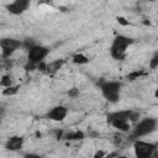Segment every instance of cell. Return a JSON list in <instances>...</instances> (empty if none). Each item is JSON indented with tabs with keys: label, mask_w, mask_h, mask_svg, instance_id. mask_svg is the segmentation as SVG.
<instances>
[{
	"label": "cell",
	"mask_w": 158,
	"mask_h": 158,
	"mask_svg": "<svg viewBox=\"0 0 158 158\" xmlns=\"http://www.w3.org/2000/svg\"><path fill=\"white\" fill-rule=\"evenodd\" d=\"M133 40L127 37V36H123V35H118L114 38L111 46H110V54L114 59H117V60H121L125 58L126 56V51L127 48L132 44Z\"/></svg>",
	"instance_id": "cell-1"
},
{
	"label": "cell",
	"mask_w": 158,
	"mask_h": 158,
	"mask_svg": "<svg viewBox=\"0 0 158 158\" xmlns=\"http://www.w3.org/2000/svg\"><path fill=\"white\" fill-rule=\"evenodd\" d=\"M157 120L153 118V117H146L143 120H141L136 126L135 128L132 130L131 135H130V138L132 141H136V139H139L144 136H148L151 135L153 131H156L157 128Z\"/></svg>",
	"instance_id": "cell-2"
},
{
	"label": "cell",
	"mask_w": 158,
	"mask_h": 158,
	"mask_svg": "<svg viewBox=\"0 0 158 158\" xmlns=\"http://www.w3.org/2000/svg\"><path fill=\"white\" fill-rule=\"evenodd\" d=\"M121 88H122V84L120 81H115V80L105 81V83H101L100 84V90H101L102 96L109 102H112V104H115V102L118 101Z\"/></svg>",
	"instance_id": "cell-3"
},
{
	"label": "cell",
	"mask_w": 158,
	"mask_h": 158,
	"mask_svg": "<svg viewBox=\"0 0 158 158\" xmlns=\"http://www.w3.org/2000/svg\"><path fill=\"white\" fill-rule=\"evenodd\" d=\"M157 144L146 142L142 139H136L133 141V151L136 158H152L153 153L157 151Z\"/></svg>",
	"instance_id": "cell-4"
},
{
	"label": "cell",
	"mask_w": 158,
	"mask_h": 158,
	"mask_svg": "<svg viewBox=\"0 0 158 158\" xmlns=\"http://www.w3.org/2000/svg\"><path fill=\"white\" fill-rule=\"evenodd\" d=\"M49 54V48L47 47H43V46H36L33 47L32 49L28 51V54H27V62L35 64L36 67L38 64H41L42 62H44V58Z\"/></svg>",
	"instance_id": "cell-5"
},
{
	"label": "cell",
	"mask_w": 158,
	"mask_h": 158,
	"mask_svg": "<svg viewBox=\"0 0 158 158\" xmlns=\"http://www.w3.org/2000/svg\"><path fill=\"white\" fill-rule=\"evenodd\" d=\"M0 46H1L2 58L7 59L14 54V52L16 49L22 47V42L20 40H15V38H2L0 41Z\"/></svg>",
	"instance_id": "cell-6"
},
{
	"label": "cell",
	"mask_w": 158,
	"mask_h": 158,
	"mask_svg": "<svg viewBox=\"0 0 158 158\" xmlns=\"http://www.w3.org/2000/svg\"><path fill=\"white\" fill-rule=\"evenodd\" d=\"M68 115V109L63 105H57L54 107H52L48 114H47V118L52 120V121H56V122H60L63 121Z\"/></svg>",
	"instance_id": "cell-7"
},
{
	"label": "cell",
	"mask_w": 158,
	"mask_h": 158,
	"mask_svg": "<svg viewBox=\"0 0 158 158\" xmlns=\"http://www.w3.org/2000/svg\"><path fill=\"white\" fill-rule=\"evenodd\" d=\"M28 6H30V1H27V0H16V1L9 4L6 6V9L12 15H21L22 12H25L27 10Z\"/></svg>",
	"instance_id": "cell-8"
},
{
	"label": "cell",
	"mask_w": 158,
	"mask_h": 158,
	"mask_svg": "<svg viewBox=\"0 0 158 158\" xmlns=\"http://www.w3.org/2000/svg\"><path fill=\"white\" fill-rule=\"evenodd\" d=\"M131 115H132V110H120V111L107 114L106 118H107V122H111V121H128L130 122Z\"/></svg>",
	"instance_id": "cell-9"
},
{
	"label": "cell",
	"mask_w": 158,
	"mask_h": 158,
	"mask_svg": "<svg viewBox=\"0 0 158 158\" xmlns=\"http://www.w3.org/2000/svg\"><path fill=\"white\" fill-rule=\"evenodd\" d=\"M23 137L21 136H11L10 138H7L6 143H5V148L11 151V152H16V151H20L23 146Z\"/></svg>",
	"instance_id": "cell-10"
},
{
	"label": "cell",
	"mask_w": 158,
	"mask_h": 158,
	"mask_svg": "<svg viewBox=\"0 0 158 158\" xmlns=\"http://www.w3.org/2000/svg\"><path fill=\"white\" fill-rule=\"evenodd\" d=\"M63 63H64L63 59H56V60H53V62L47 63V68H46V73H44V74H47V75H53V74H56V73L62 68Z\"/></svg>",
	"instance_id": "cell-11"
},
{
	"label": "cell",
	"mask_w": 158,
	"mask_h": 158,
	"mask_svg": "<svg viewBox=\"0 0 158 158\" xmlns=\"http://www.w3.org/2000/svg\"><path fill=\"white\" fill-rule=\"evenodd\" d=\"M84 137H85V133L80 130L64 132V135H63V139H65V141H80Z\"/></svg>",
	"instance_id": "cell-12"
},
{
	"label": "cell",
	"mask_w": 158,
	"mask_h": 158,
	"mask_svg": "<svg viewBox=\"0 0 158 158\" xmlns=\"http://www.w3.org/2000/svg\"><path fill=\"white\" fill-rule=\"evenodd\" d=\"M109 123L112 127L117 128L118 132H128L130 131V122L128 121H111Z\"/></svg>",
	"instance_id": "cell-13"
},
{
	"label": "cell",
	"mask_w": 158,
	"mask_h": 158,
	"mask_svg": "<svg viewBox=\"0 0 158 158\" xmlns=\"http://www.w3.org/2000/svg\"><path fill=\"white\" fill-rule=\"evenodd\" d=\"M72 60L74 64H79V65H84V64H88L89 63V58L83 54V53H75L73 57H72Z\"/></svg>",
	"instance_id": "cell-14"
},
{
	"label": "cell",
	"mask_w": 158,
	"mask_h": 158,
	"mask_svg": "<svg viewBox=\"0 0 158 158\" xmlns=\"http://www.w3.org/2000/svg\"><path fill=\"white\" fill-rule=\"evenodd\" d=\"M118 154H116V152H111V153H106L105 151H98L91 158H116Z\"/></svg>",
	"instance_id": "cell-15"
},
{
	"label": "cell",
	"mask_w": 158,
	"mask_h": 158,
	"mask_svg": "<svg viewBox=\"0 0 158 158\" xmlns=\"http://www.w3.org/2000/svg\"><path fill=\"white\" fill-rule=\"evenodd\" d=\"M112 142H114L115 146H122V144L126 142V137H125L121 132L115 133V135L112 136Z\"/></svg>",
	"instance_id": "cell-16"
},
{
	"label": "cell",
	"mask_w": 158,
	"mask_h": 158,
	"mask_svg": "<svg viewBox=\"0 0 158 158\" xmlns=\"http://www.w3.org/2000/svg\"><path fill=\"white\" fill-rule=\"evenodd\" d=\"M0 84H1V86L5 88V89L12 86V77H11L10 74H5V75L2 77V79H1Z\"/></svg>",
	"instance_id": "cell-17"
},
{
	"label": "cell",
	"mask_w": 158,
	"mask_h": 158,
	"mask_svg": "<svg viewBox=\"0 0 158 158\" xmlns=\"http://www.w3.org/2000/svg\"><path fill=\"white\" fill-rule=\"evenodd\" d=\"M143 75H146V73L143 72V70H133V72H131L128 75H127V79L130 80V81H133V80H136V79H138L139 77H143Z\"/></svg>",
	"instance_id": "cell-18"
},
{
	"label": "cell",
	"mask_w": 158,
	"mask_h": 158,
	"mask_svg": "<svg viewBox=\"0 0 158 158\" xmlns=\"http://www.w3.org/2000/svg\"><path fill=\"white\" fill-rule=\"evenodd\" d=\"M19 89H20V85H12V86H10V88L4 89V90H2V94L6 95V96H12V95H15V94L19 91Z\"/></svg>",
	"instance_id": "cell-19"
},
{
	"label": "cell",
	"mask_w": 158,
	"mask_h": 158,
	"mask_svg": "<svg viewBox=\"0 0 158 158\" xmlns=\"http://www.w3.org/2000/svg\"><path fill=\"white\" fill-rule=\"evenodd\" d=\"M36 46H37V43H36L33 40H31V38H27V40H23V41H22V48H25V49H27V51L32 49V48L36 47Z\"/></svg>",
	"instance_id": "cell-20"
},
{
	"label": "cell",
	"mask_w": 158,
	"mask_h": 158,
	"mask_svg": "<svg viewBox=\"0 0 158 158\" xmlns=\"http://www.w3.org/2000/svg\"><path fill=\"white\" fill-rule=\"evenodd\" d=\"M149 68H151V69L158 68V52H156V53L153 54V57L151 58V60H149Z\"/></svg>",
	"instance_id": "cell-21"
},
{
	"label": "cell",
	"mask_w": 158,
	"mask_h": 158,
	"mask_svg": "<svg viewBox=\"0 0 158 158\" xmlns=\"http://www.w3.org/2000/svg\"><path fill=\"white\" fill-rule=\"evenodd\" d=\"M68 96L69 98H73V99H75L78 95H79V89L78 88H70L69 90H68Z\"/></svg>",
	"instance_id": "cell-22"
},
{
	"label": "cell",
	"mask_w": 158,
	"mask_h": 158,
	"mask_svg": "<svg viewBox=\"0 0 158 158\" xmlns=\"http://www.w3.org/2000/svg\"><path fill=\"white\" fill-rule=\"evenodd\" d=\"M23 158H43V157L40 154H36V153H25Z\"/></svg>",
	"instance_id": "cell-23"
},
{
	"label": "cell",
	"mask_w": 158,
	"mask_h": 158,
	"mask_svg": "<svg viewBox=\"0 0 158 158\" xmlns=\"http://www.w3.org/2000/svg\"><path fill=\"white\" fill-rule=\"evenodd\" d=\"M117 22L121 23L122 26H128V25H130V22L126 21V19H123V17H117Z\"/></svg>",
	"instance_id": "cell-24"
},
{
	"label": "cell",
	"mask_w": 158,
	"mask_h": 158,
	"mask_svg": "<svg viewBox=\"0 0 158 158\" xmlns=\"http://www.w3.org/2000/svg\"><path fill=\"white\" fill-rule=\"evenodd\" d=\"M152 158H158V149H157V151H156V152L153 153V156H152Z\"/></svg>",
	"instance_id": "cell-25"
},
{
	"label": "cell",
	"mask_w": 158,
	"mask_h": 158,
	"mask_svg": "<svg viewBox=\"0 0 158 158\" xmlns=\"http://www.w3.org/2000/svg\"><path fill=\"white\" fill-rule=\"evenodd\" d=\"M116 158H128V157H126V156H117Z\"/></svg>",
	"instance_id": "cell-26"
},
{
	"label": "cell",
	"mask_w": 158,
	"mask_h": 158,
	"mask_svg": "<svg viewBox=\"0 0 158 158\" xmlns=\"http://www.w3.org/2000/svg\"><path fill=\"white\" fill-rule=\"evenodd\" d=\"M154 96H156V98H158V90L156 91V94H154Z\"/></svg>",
	"instance_id": "cell-27"
}]
</instances>
